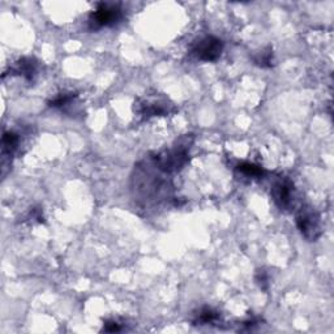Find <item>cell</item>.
<instances>
[{"instance_id":"5","label":"cell","mask_w":334,"mask_h":334,"mask_svg":"<svg viewBox=\"0 0 334 334\" xmlns=\"http://www.w3.org/2000/svg\"><path fill=\"white\" fill-rule=\"evenodd\" d=\"M271 195L281 210H289L294 205V184L289 179H282L273 186Z\"/></svg>"},{"instance_id":"11","label":"cell","mask_w":334,"mask_h":334,"mask_svg":"<svg viewBox=\"0 0 334 334\" xmlns=\"http://www.w3.org/2000/svg\"><path fill=\"white\" fill-rule=\"evenodd\" d=\"M219 315L218 312L213 311L212 308H204L200 312V315L197 317V320L195 323L199 324H212L214 323L215 320H218Z\"/></svg>"},{"instance_id":"2","label":"cell","mask_w":334,"mask_h":334,"mask_svg":"<svg viewBox=\"0 0 334 334\" xmlns=\"http://www.w3.org/2000/svg\"><path fill=\"white\" fill-rule=\"evenodd\" d=\"M297 226L301 230V235L309 241H313L319 238L320 231V217L312 208H301L297 215Z\"/></svg>"},{"instance_id":"7","label":"cell","mask_w":334,"mask_h":334,"mask_svg":"<svg viewBox=\"0 0 334 334\" xmlns=\"http://www.w3.org/2000/svg\"><path fill=\"white\" fill-rule=\"evenodd\" d=\"M236 170H238L240 174L248 176V178H261L264 174V170L260 166L249 164V162L240 164L238 167H236Z\"/></svg>"},{"instance_id":"8","label":"cell","mask_w":334,"mask_h":334,"mask_svg":"<svg viewBox=\"0 0 334 334\" xmlns=\"http://www.w3.org/2000/svg\"><path fill=\"white\" fill-rule=\"evenodd\" d=\"M19 141H20L19 136H17L15 132H12V131L5 132L3 136V152L12 154V153L16 150V148H17Z\"/></svg>"},{"instance_id":"3","label":"cell","mask_w":334,"mask_h":334,"mask_svg":"<svg viewBox=\"0 0 334 334\" xmlns=\"http://www.w3.org/2000/svg\"><path fill=\"white\" fill-rule=\"evenodd\" d=\"M223 50V42L219 38L206 37L202 38L193 46L192 54L202 62H215Z\"/></svg>"},{"instance_id":"4","label":"cell","mask_w":334,"mask_h":334,"mask_svg":"<svg viewBox=\"0 0 334 334\" xmlns=\"http://www.w3.org/2000/svg\"><path fill=\"white\" fill-rule=\"evenodd\" d=\"M157 167L164 172H174L180 170L188 161L186 148H176L170 152L162 153L154 158Z\"/></svg>"},{"instance_id":"13","label":"cell","mask_w":334,"mask_h":334,"mask_svg":"<svg viewBox=\"0 0 334 334\" xmlns=\"http://www.w3.org/2000/svg\"><path fill=\"white\" fill-rule=\"evenodd\" d=\"M104 332H118L120 331V325L116 321H107L103 328Z\"/></svg>"},{"instance_id":"9","label":"cell","mask_w":334,"mask_h":334,"mask_svg":"<svg viewBox=\"0 0 334 334\" xmlns=\"http://www.w3.org/2000/svg\"><path fill=\"white\" fill-rule=\"evenodd\" d=\"M76 94L73 93H62L59 96H56L54 100H51L48 102V106L54 108H63L66 106H68L69 103H72V100L76 98Z\"/></svg>"},{"instance_id":"12","label":"cell","mask_w":334,"mask_h":334,"mask_svg":"<svg viewBox=\"0 0 334 334\" xmlns=\"http://www.w3.org/2000/svg\"><path fill=\"white\" fill-rule=\"evenodd\" d=\"M256 282L259 283V286L263 290L267 291V287H269V277L264 270H259L256 274Z\"/></svg>"},{"instance_id":"1","label":"cell","mask_w":334,"mask_h":334,"mask_svg":"<svg viewBox=\"0 0 334 334\" xmlns=\"http://www.w3.org/2000/svg\"><path fill=\"white\" fill-rule=\"evenodd\" d=\"M123 13L119 5L100 3L97 5L96 11L90 15L89 25L92 30H97L103 26H112L122 20Z\"/></svg>"},{"instance_id":"10","label":"cell","mask_w":334,"mask_h":334,"mask_svg":"<svg viewBox=\"0 0 334 334\" xmlns=\"http://www.w3.org/2000/svg\"><path fill=\"white\" fill-rule=\"evenodd\" d=\"M253 60L261 68H270L273 66V51H271V48L267 47V50L259 52Z\"/></svg>"},{"instance_id":"6","label":"cell","mask_w":334,"mask_h":334,"mask_svg":"<svg viewBox=\"0 0 334 334\" xmlns=\"http://www.w3.org/2000/svg\"><path fill=\"white\" fill-rule=\"evenodd\" d=\"M16 73L21 74L26 80H33L38 72V62L34 58H23L16 66Z\"/></svg>"}]
</instances>
